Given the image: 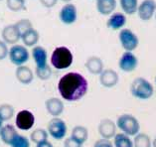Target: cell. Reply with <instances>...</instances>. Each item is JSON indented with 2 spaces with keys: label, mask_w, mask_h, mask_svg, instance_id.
Listing matches in <instances>:
<instances>
[{
  "label": "cell",
  "mask_w": 156,
  "mask_h": 147,
  "mask_svg": "<svg viewBox=\"0 0 156 147\" xmlns=\"http://www.w3.org/2000/svg\"><path fill=\"white\" fill-rule=\"evenodd\" d=\"M89 89L87 79L75 72L66 74L60 79L58 90L61 96L67 101H78L86 96Z\"/></svg>",
  "instance_id": "6da1fadb"
},
{
  "label": "cell",
  "mask_w": 156,
  "mask_h": 147,
  "mask_svg": "<svg viewBox=\"0 0 156 147\" xmlns=\"http://www.w3.org/2000/svg\"><path fill=\"white\" fill-rule=\"evenodd\" d=\"M130 93L132 96L140 100H149L153 96L154 89L153 86L148 82L146 79L142 77L136 78L133 80L130 86Z\"/></svg>",
  "instance_id": "7a4b0ae2"
},
{
  "label": "cell",
  "mask_w": 156,
  "mask_h": 147,
  "mask_svg": "<svg viewBox=\"0 0 156 147\" xmlns=\"http://www.w3.org/2000/svg\"><path fill=\"white\" fill-rule=\"evenodd\" d=\"M73 54L67 47H57L52 53L51 64L57 70H65L73 64Z\"/></svg>",
  "instance_id": "3957f363"
},
{
  "label": "cell",
  "mask_w": 156,
  "mask_h": 147,
  "mask_svg": "<svg viewBox=\"0 0 156 147\" xmlns=\"http://www.w3.org/2000/svg\"><path fill=\"white\" fill-rule=\"evenodd\" d=\"M116 127L128 136H135L140 131V124L137 118L132 114H124L119 116L116 120Z\"/></svg>",
  "instance_id": "277c9868"
},
{
  "label": "cell",
  "mask_w": 156,
  "mask_h": 147,
  "mask_svg": "<svg viewBox=\"0 0 156 147\" xmlns=\"http://www.w3.org/2000/svg\"><path fill=\"white\" fill-rule=\"evenodd\" d=\"M67 124L63 119L53 117L48 123L47 131L55 140H62L67 134Z\"/></svg>",
  "instance_id": "5b68a950"
},
{
  "label": "cell",
  "mask_w": 156,
  "mask_h": 147,
  "mask_svg": "<svg viewBox=\"0 0 156 147\" xmlns=\"http://www.w3.org/2000/svg\"><path fill=\"white\" fill-rule=\"evenodd\" d=\"M119 37L121 47L126 52H132L135 50L139 44L137 36L129 29H121Z\"/></svg>",
  "instance_id": "8992f818"
},
{
  "label": "cell",
  "mask_w": 156,
  "mask_h": 147,
  "mask_svg": "<svg viewBox=\"0 0 156 147\" xmlns=\"http://www.w3.org/2000/svg\"><path fill=\"white\" fill-rule=\"evenodd\" d=\"M9 58L12 64L16 66H23V64L28 62L29 52L25 46L22 45H13L9 50Z\"/></svg>",
  "instance_id": "52a82bcc"
},
{
  "label": "cell",
  "mask_w": 156,
  "mask_h": 147,
  "mask_svg": "<svg viewBox=\"0 0 156 147\" xmlns=\"http://www.w3.org/2000/svg\"><path fill=\"white\" fill-rule=\"evenodd\" d=\"M15 123H16L17 128H19L20 130H29L35 123V116L31 111L24 109V110L19 111L17 114Z\"/></svg>",
  "instance_id": "ba28073f"
},
{
  "label": "cell",
  "mask_w": 156,
  "mask_h": 147,
  "mask_svg": "<svg viewBox=\"0 0 156 147\" xmlns=\"http://www.w3.org/2000/svg\"><path fill=\"white\" fill-rule=\"evenodd\" d=\"M119 69L125 73H131L138 66V60L132 52H125L121 55L119 62Z\"/></svg>",
  "instance_id": "9c48e42d"
},
{
  "label": "cell",
  "mask_w": 156,
  "mask_h": 147,
  "mask_svg": "<svg viewBox=\"0 0 156 147\" xmlns=\"http://www.w3.org/2000/svg\"><path fill=\"white\" fill-rule=\"evenodd\" d=\"M156 11V2L155 0H143L138 5L137 14L138 17L142 21L150 20Z\"/></svg>",
  "instance_id": "30bf717a"
},
{
  "label": "cell",
  "mask_w": 156,
  "mask_h": 147,
  "mask_svg": "<svg viewBox=\"0 0 156 147\" xmlns=\"http://www.w3.org/2000/svg\"><path fill=\"white\" fill-rule=\"evenodd\" d=\"M77 16H78L77 8H76V6L74 4H71V3L65 4L62 7L59 14L61 22L67 25H71L75 23L77 21Z\"/></svg>",
  "instance_id": "8fae6325"
},
{
  "label": "cell",
  "mask_w": 156,
  "mask_h": 147,
  "mask_svg": "<svg viewBox=\"0 0 156 147\" xmlns=\"http://www.w3.org/2000/svg\"><path fill=\"white\" fill-rule=\"evenodd\" d=\"M98 133L101 136V138L110 139L115 136L116 131V124L112 121V119L105 118L98 124Z\"/></svg>",
  "instance_id": "7c38bea8"
},
{
  "label": "cell",
  "mask_w": 156,
  "mask_h": 147,
  "mask_svg": "<svg viewBox=\"0 0 156 147\" xmlns=\"http://www.w3.org/2000/svg\"><path fill=\"white\" fill-rule=\"evenodd\" d=\"M119 80V74L115 71H113L112 69H106L101 72V74L100 75V82L102 86L105 88H113L117 85Z\"/></svg>",
  "instance_id": "4fadbf2b"
},
{
  "label": "cell",
  "mask_w": 156,
  "mask_h": 147,
  "mask_svg": "<svg viewBox=\"0 0 156 147\" xmlns=\"http://www.w3.org/2000/svg\"><path fill=\"white\" fill-rule=\"evenodd\" d=\"M1 36L6 44H16L21 39V35L15 24L5 26L2 30Z\"/></svg>",
  "instance_id": "5bb4252c"
},
{
  "label": "cell",
  "mask_w": 156,
  "mask_h": 147,
  "mask_svg": "<svg viewBox=\"0 0 156 147\" xmlns=\"http://www.w3.org/2000/svg\"><path fill=\"white\" fill-rule=\"evenodd\" d=\"M45 107L49 114H51L53 117H59L64 111V103L57 97H51L48 99L45 103Z\"/></svg>",
  "instance_id": "9a60e30c"
},
{
  "label": "cell",
  "mask_w": 156,
  "mask_h": 147,
  "mask_svg": "<svg viewBox=\"0 0 156 147\" xmlns=\"http://www.w3.org/2000/svg\"><path fill=\"white\" fill-rule=\"evenodd\" d=\"M32 57L34 62L36 64L37 69H41V68H45L47 66V51L45 50L43 47L36 46L33 48L32 51Z\"/></svg>",
  "instance_id": "2e32d148"
},
{
  "label": "cell",
  "mask_w": 156,
  "mask_h": 147,
  "mask_svg": "<svg viewBox=\"0 0 156 147\" xmlns=\"http://www.w3.org/2000/svg\"><path fill=\"white\" fill-rule=\"evenodd\" d=\"M16 79L23 85H29L33 81V72L27 66H19L15 71Z\"/></svg>",
  "instance_id": "e0dca14e"
},
{
  "label": "cell",
  "mask_w": 156,
  "mask_h": 147,
  "mask_svg": "<svg viewBox=\"0 0 156 147\" xmlns=\"http://www.w3.org/2000/svg\"><path fill=\"white\" fill-rule=\"evenodd\" d=\"M86 68L90 74L101 75V72L104 71V63L100 57L92 56V57L87 58L86 62Z\"/></svg>",
  "instance_id": "ac0fdd59"
},
{
  "label": "cell",
  "mask_w": 156,
  "mask_h": 147,
  "mask_svg": "<svg viewBox=\"0 0 156 147\" xmlns=\"http://www.w3.org/2000/svg\"><path fill=\"white\" fill-rule=\"evenodd\" d=\"M18 135V132L15 129V127L11 124H6V125L2 126L0 129V137L1 140L7 145H11L12 142L16 136Z\"/></svg>",
  "instance_id": "d6986e66"
},
{
  "label": "cell",
  "mask_w": 156,
  "mask_h": 147,
  "mask_svg": "<svg viewBox=\"0 0 156 147\" xmlns=\"http://www.w3.org/2000/svg\"><path fill=\"white\" fill-rule=\"evenodd\" d=\"M126 24V17L123 13H113L108 18L106 25L112 30H119Z\"/></svg>",
  "instance_id": "ffe728a7"
},
{
  "label": "cell",
  "mask_w": 156,
  "mask_h": 147,
  "mask_svg": "<svg viewBox=\"0 0 156 147\" xmlns=\"http://www.w3.org/2000/svg\"><path fill=\"white\" fill-rule=\"evenodd\" d=\"M116 8V0H97V9L101 15L112 14Z\"/></svg>",
  "instance_id": "44dd1931"
},
{
  "label": "cell",
  "mask_w": 156,
  "mask_h": 147,
  "mask_svg": "<svg viewBox=\"0 0 156 147\" xmlns=\"http://www.w3.org/2000/svg\"><path fill=\"white\" fill-rule=\"evenodd\" d=\"M71 137L83 145V143L87 140V137H89V131H87V127H85V126L77 125L73 128V130H72Z\"/></svg>",
  "instance_id": "7402d4cb"
},
{
  "label": "cell",
  "mask_w": 156,
  "mask_h": 147,
  "mask_svg": "<svg viewBox=\"0 0 156 147\" xmlns=\"http://www.w3.org/2000/svg\"><path fill=\"white\" fill-rule=\"evenodd\" d=\"M21 39L23 41V43L25 44V46L27 47H33L38 43L39 41V33L37 30L31 29L28 32H26L25 34L21 36Z\"/></svg>",
  "instance_id": "603a6c76"
},
{
  "label": "cell",
  "mask_w": 156,
  "mask_h": 147,
  "mask_svg": "<svg viewBox=\"0 0 156 147\" xmlns=\"http://www.w3.org/2000/svg\"><path fill=\"white\" fill-rule=\"evenodd\" d=\"M113 146L115 147H133V140L130 136L124 133H116L113 137Z\"/></svg>",
  "instance_id": "cb8c5ba5"
},
{
  "label": "cell",
  "mask_w": 156,
  "mask_h": 147,
  "mask_svg": "<svg viewBox=\"0 0 156 147\" xmlns=\"http://www.w3.org/2000/svg\"><path fill=\"white\" fill-rule=\"evenodd\" d=\"M119 4L125 14L132 15L137 12L138 0H119Z\"/></svg>",
  "instance_id": "d4e9b609"
},
{
  "label": "cell",
  "mask_w": 156,
  "mask_h": 147,
  "mask_svg": "<svg viewBox=\"0 0 156 147\" xmlns=\"http://www.w3.org/2000/svg\"><path fill=\"white\" fill-rule=\"evenodd\" d=\"M133 147H152V141L147 134L139 132L133 139Z\"/></svg>",
  "instance_id": "484cf974"
},
{
  "label": "cell",
  "mask_w": 156,
  "mask_h": 147,
  "mask_svg": "<svg viewBox=\"0 0 156 147\" xmlns=\"http://www.w3.org/2000/svg\"><path fill=\"white\" fill-rule=\"evenodd\" d=\"M30 139L31 141L36 143V144H39L44 141H47L48 139V131L43 129V128H37L33 131L30 135Z\"/></svg>",
  "instance_id": "4316f807"
},
{
  "label": "cell",
  "mask_w": 156,
  "mask_h": 147,
  "mask_svg": "<svg viewBox=\"0 0 156 147\" xmlns=\"http://www.w3.org/2000/svg\"><path fill=\"white\" fill-rule=\"evenodd\" d=\"M14 115V107L11 104L4 103L0 105V118L2 121H7L13 117Z\"/></svg>",
  "instance_id": "83f0119b"
},
{
  "label": "cell",
  "mask_w": 156,
  "mask_h": 147,
  "mask_svg": "<svg viewBox=\"0 0 156 147\" xmlns=\"http://www.w3.org/2000/svg\"><path fill=\"white\" fill-rule=\"evenodd\" d=\"M15 26L17 27L19 33L22 36L23 34H25L26 32H28L29 30L33 29V25L31 23V21L29 19H21L19 20L17 23H15Z\"/></svg>",
  "instance_id": "f1b7e54d"
},
{
  "label": "cell",
  "mask_w": 156,
  "mask_h": 147,
  "mask_svg": "<svg viewBox=\"0 0 156 147\" xmlns=\"http://www.w3.org/2000/svg\"><path fill=\"white\" fill-rule=\"evenodd\" d=\"M7 8L13 12H18L25 7V0H6Z\"/></svg>",
  "instance_id": "f546056e"
},
{
  "label": "cell",
  "mask_w": 156,
  "mask_h": 147,
  "mask_svg": "<svg viewBox=\"0 0 156 147\" xmlns=\"http://www.w3.org/2000/svg\"><path fill=\"white\" fill-rule=\"evenodd\" d=\"M10 146L11 147H30V141L27 137L24 136V135L18 134Z\"/></svg>",
  "instance_id": "4dcf8cb0"
},
{
  "label": "cell",
  "mask_w": 156,
  "mask_h": 147,
  "mask_svg": "<svg viewBox=\"0 0 156 147\" xmlns=\"http://www.w3.org/2000/svg\"><path fill=\"white\" fill-rule=\"evenodd\" d=\"M51 75H52V70L48 65L45 68H41V69H37L36 68V76L39 78L40 80H43V81L49 80V79L51 78Z\"/></svg>",
  "instance_id": "1f68e13d"
},
{
  "label": "cell",
  "mask_w": 156,
  "mask_h": 147,
  "mask_svg": "<svg viewBox=\"0 0 156 147\" xmlns=\"http://www.w3.org/2000/svg\"><path fill=\"white\" fill-rule=\"evenodd\" d=\"M8 54H9V51H8V47H7V44L4 41L0 40V61L4 60Z\"/></svg>",
  "instance_id": "d6a6232c"
},
{
  "label": "cell",
  "mask_w": 156,
  "mask_h": 147,
  "mask_svg": "<svg viewBox=\"0 0 156 147\" xmlns=\"http://www.w3.org/2000/svg\"><path fill=\"white\" fill-rule=\"evenodd\" d=\"M94 147H113V145H112V143L109 141V139L101 138V139H98V141H96Z\"/></svg>",
  "instance_id": "836d02e7"
},
{
  "label": "cell",
  "mask_w": 156,
  "mask_h": 147,
  "mask_svg": "<svg viewBox=\"0 0 156 147\" xmlns=\"http://www.w3.org/2000/svg\"><path fill=\"white\" fill-rule=\"evenodd\" d=\"M83 145L81 143H79L73 139L72 137H69L67 139H65V142H64V147H82Z\"/></svg>",
  "instance_id": "e575fe53"
},
{
  "label": "cell",
  "mask_w": 156,
  "mask_h": 147,
  "mask_svg": "<svg viewBox=\"0 0 156 147\" xmlns=\"http://www.w3.org/2000/svg\"><path fill=\"white\" fill-rule=\"evenodd\" d=\"M39 1L46 8H52V7H54L57 4L58 0H39Z\"/></svg>",
  "instance_id": "d590c367"
},
{
  "label": "cell",
  "mask_w": 156,
  "mask_h": 147,
  "mask_svg": "<svg viewBox=\"0 0 156 147\" xmlns=\"http://www.w3.org/2000/svg\"><path fill=\"white\" fill-rule=\"evenodd\" d=\"M36 147H54V146H53V144L51 142H49L47 140V141H44L42 143H39V144H37Z\"/></svg>",
  "instance_id": "8d00e7d4"
},
{
  "label": "cell",
  "mask_w": 156,
  "mask_h": 147,
  "mask_svg": "<svg viewBox=\"0 0 156 147\" xmlns=\"http://www.w3.org/2000/svg\"><path fill=\"white\" fill-rule=\"evenodd\" d=\"M152 147H156V136L153 139V141H152Z\"/></svg>",
  "instance_id": "74e56055"
},
{
  "label": "cell",
  "mask_w": 156,
  "mask_h": 147,
  "mask_svg": "<svg viewBox=\"0 0 156 147\" xmlns=\"http://www.w3.org/2000/svg\"><path fill=\"white\" fill-rule=\"evenodd\" d=\"M2 123H3V121H2V119H1V118H0V128H1V127H2Z\"/></svg>",
  "instance_id": "f35d334b"
},
{
  "label": "cell",
  "mask_w": 156,
  "mask_h": 147,
  "mask_svg": "<svg viewBox=\"0 0 156 147\" xmlns=\"http://www.w3.org/2000/svg\"><path fill=\"white\" fill-rule=\"evenodd\" d=\"M62 1L63 2H68V3H69L70 1H72V0H62Z\"/></svg>",
  "instance_id": "ab89813d"
},
{
  "label": "cell",
  "mask_w": 156,
  "mask_h": 147,
  "mask_svg": "<svg viewBox=\"0 0 156 147\" xmlns=\"http://www.w3.org/2000/svg\"><path fill=\"white\" fill-rule=\"evenodd\" d=\"M155 20H156V11H155Z\"/></svg>",
  "instance_id": "60d3db41"
},
{
  "label": "cell",
  "mask_w": 156,
  "mask_h": 147,
  "mask_svg": "<svg viewBox=\"0 0 156 147\" xmlns=\"http://www.w3.org/2000/svg\"><path fill=\"white\" fill-rule=\"evenodd\" d=\"M155 84H156V78H155Z\"/></svg>",
  "instance_id": "b9f144b4"
},
{
  "label": "cell",
  "mask_w": 156,
  "mask_h": 147,
  "mask_svg": "<svg viewBox=\"0 0 156 147\" xmlns=\"http://www.w3.org/2000/svg\"><path fill=\"white\" fill-rule=\"evenodd\" d=\"M0 129H1V128H0Z\"/></svg>",
  "instance_id": "7bdbcfd3"
},
{
  "label": "cell",
  "mask_w": 156,
  "mask_h": 147,
  "mask_svg": "<svg viewBox=\"0 0 156 147\" xmlns=\"http://www.w3.org/2000/svg\"><path fill=\"white\" fill-rule=\"evenodd\" d=\"M0 1H1V0H0Z\"/></svg>",
  "instance_id": "ee69618b"
}]
</instances>
